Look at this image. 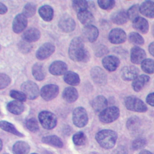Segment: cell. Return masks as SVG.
Instances as JSON below:
<instances>
[{
    "label": "cell",
    "mask_w": 154,
    "mask_h": 154,
    "mask_svg": "<svg viewBox=\"0 0 154 154\" xmlns=\"http://www.w3.org/2000/svg\"><path fill=\"white\" fill-rule=\"evenodd\" d=\"M69 58L74 61H84L87 58V53L84 47L82 39L76 37L73 38L69 48Z\"/></svg>",
    "instance_id": "1"
},
{
    "label": "cell",
    "mask_w": 154,
    "mask_h": 154,
    "mask_svg": "<svg viewBox=\"0 0 154 154\" xmlns=\"http://www.w3.org/2000/svg\"><path fill=\"white\" fill-rule=\"evenodd\" d=\"M95 138L101 147L109 149L114 146L117 139V134L114 131L103 129L96 134Z\"/></svg>",
    "instance_id": "2"
},
{
    "label": "cell",
    "mask_w": 154,
    "mask_h": 154,
    "mask_svg": "<svg viewBox=\"0 0 154 154\" xmlns=\"http://www.w3.org/2000/svg\"><path fill=\"white\" fill-rule=\"evenodd\" d=\"M125 105L128 109L132 111L144 112L147 110L146 105L141 100L132 96L125 98Z\"/></svg>",
    "instance_id": "3"
},
{
    "label": "cell",
    "mask_w": 154,
    "mask_h": 154,
    "mask_svg": "<svg viewBox=\"0 0 154 154\" xmlns=\"http://www.w3.org/2000/svg\"><path fill=\"white\" fill-rule=\"evenodd\" d=\"M38 120L41 125L46 129L54 128L57 123V119L55 115L48 111H43L39 113Z\"/></svg>",
    "instance_id": "4"
},
{
    "label": "cell",
    "mask_w": 154,
    "mask_h": 154,
    "mask_svg": "<svg viewBox=\"0 0 154 154\" xmlns=\"http://www.w3.org/2000/svg\"><path fill=\"white\" fill-rule=\"evenodd\" d=\"M22 92L25 95L27 99L34 100L37 98L40 91L38 85L31 81H27L21 85Z\"/></svg>",
    "instance_id": "5"
},
{
    "label": "cell",
    "mask_w": 154,
    "mask_h": 154,
    "mask_svg": "<svg viewBox=\"0 0 154 154\" xmlns=\"http://www.w3.org/2000/svg\"><path fill=\"white\" fill-rule=\"evenodd\" d=\"M120 116L119 109L116 106L106 108L99 114V118L103 123H109L116 120Z\"/></svg>",
    "instance_id": "6"
},
{
    "label": "cell",
    "mask_w": 154,
    "mask_h": 154,
    "mask_svg": "<svg viewBox=\"0 0 154 154\" xmlns=\"http://www.w3.org/2000/svg\"><path fill=\"white\" fill-rule=\"evenodd\" d=\"M72 120L76 126L78 128L84 127L88 120L86 110L82 107L76 108L73 112Z\"/></svg>",
    "instance_id": "7"
},
{
    "label": "cell",
    "mask_w": 154,
    "mask_h": 154,
    "mask_svg": "<svg viewBox=\"0 0 154 154\" xmlns=\"http://www.w3.org/2000/svg\"><path fill=\"white\" fill-rule=\"evenodd\" d=\"M58 86L55 84L45 85L40 90V95L46 101H49L55 98L58 94Z\"/></svg>",
    "instance_id": "8"
},
{
    "label": "cell",
    "mask_w": 154,
    "mask_h": 154,
    "mask_svg": "<svg viewBox=\"0 0 154 154\" xmlns=\"http://www.w3.org/2000/svg\"><path fill=\"white\" fill-rule=\"evenodd\" d=\"M90 76L93 81L99 85H103L107 82L106 74L100 67H93L90 70Z\"/></svg>",
    "instance_id": "9"
},
{
    "label": "cell",
    "mask_w": 154,
    "mask_h": 154,
    "mask_svg": "<svg viewBox=\"0 0 154 154\" xmlns=\"http://www.w3.org/2000/svg\"><path fill=\"white\" fill-rule=\"evenodd\" d=\"M58 25L62 31L68 33L75 29L76 23L72 17L69 15H64L60 18Z\"/></svg>",
    "instance_id": "10"
},
{
    "label": "cell",
    "mask_w": 154,
    "mask_h": 154,
    "mask_svg": "<svg viewBox=\"0 0 154 154\" xmlns=\"http://www.w3.org/2000/svg\"><path fill=\"white\" fill-rule=\"evenodd\" d=\"M55 46L51 43H45L37 51L35 56L39 60H43L49 57L55 51Z\"/></svg>",
    "instance_id": "11"
},
{
    "label": "cell",
    "mask_w": 154,
    "mask_h": 154,
    "mask_svg": "<svg viewBox=\"0 0 154 154\" xmlns=\"http://www.w3.org/2000/svg\"><path fill=\"white\" fill-rule=\"evenodd\" d=\"M108 39L112 44H121L125 42L126 34L125 32L120 28H114L109 32Z\"/></svg>",
    "instance_id": "12"
},
{
    "label": "cell",
    "mask_w": 154,
    "mask_h": 154,
    "mask_svg": "<svg viewBox=\"0 0 154 154\" xmlns=\"http://www.w3.org/2000/svg\"><path fill=\"white\" fill-rule=\"evenodd\" d=\"M27 24L28 20L26 17L23 14H19L13 19L12 25L13 31L16 34H19L25 29Z\"/></svg>",
    "instance_id": "13"
},
{
    "label": "cell",
    "mask_w": 154,
    "mask_h": 154,
    "mask_svg": "<svg viewBox=\"0 0 154 154\" xmlns=\"http://www.w3.org/2000/svg\"><path fill=\"white\" fill-rule=\"evenodd\" d=\"M67 65L62 61H54L49 67V71L51 74L56 76L65 75L67 72Z\"/></svg>",
    "instance_id": "14"
},
{
    "label": "cell",
    "mask_w": 154,
    "mask_h": 154,
    "mask_svg": "<svg viewBox=\"0 0 154 154\" xmlns=\"http://www.w3.org/2000/svg\"><path fill=\"white\" fill-rule=\"evenodd\" d=\"M82 34L84 38L90 43L94 42L99 35L98 29L93 25L85 26L82 30Z\"/></svg>",
    "instance_id": "15"
},
{
    "label": "cell",
    "mask_w": 154,
    "mask_h": 154,
    "mask_svg": "<svg viewBox=\"0 0 154 154\" xmlns=\"http://www.w3.org/2000/svg\"><path fill=\"white\" fill-rule=\"evenodd\" d=\"M138 73L139 70L136 67L128 66L122 68L120 75L122 78L125 81H133L138 76Z\"/></svg>",
    "instance_id": "16"
},
{
    "label": "cell",
    "mask_w": 154,
    "mask_h": 154,
    "mask_svg": "<svg viewBox=\"0 0 154 154\" xmlns=\"http://www.w3.org/2000/svg\"><path fill=\"white\" fill-rule=\"evenodd\" d=\"M102 65L104 68L109 72L115 71L120 64L119 59L114 55L105 57L102 61Z\"/></svg>",
    "instance_id": "17"
},
{
    "label": "cell",
    "mask_w": 154,
    "mask_h": 154,
    "mask_svg": "<svg viewBox=\"0 0 154 154\" xmlns=\"http://www.w3.org/2000/svg\"><path fill=\"white\" fill-rule=\"evenodd\" d=\"M146 54L145 51L138 46L133 47L131 50V61L135 64H139L145 60Z\"/></svg>",
    "instance_id": "18"
},
{
    "label": "cell",
    "mask_w": 154,
    "mask_h": 154,
    "mask_svg": "<svg viewBox=\"0 0 154 154\" xmlns=\"http://www.w3.org/2000/svg\"><path fill=\"white\" fill-rule=\"evenodd\" d=\"M91 105L95 112L100 114L107 108L108 101L104 96H98L92 100Z\"/></svg>",
    "instance_id": "19"
},
{
    "label": "cell",
    "mask_w": 154,
    "mask_h": 154,
    "mask_svg": "<svg viewBox=\"0 0 154 154\" xmlns=\"http://www.w3.org/2000/svg\"><path fill=\"white\" fill-rule=\"evenodd\" d=\"M62 97L66 102L72 103L77 100L78 97V93L75 88L73 87H68L63 90Z\"/></svg>",
    "instance_id": "20"
},
{
    "label": "cell",
    "mask_w": 154,
    "mask_h": 154,
    "mask_svg": "<svg viewBox=\"0 0 154 154\" xmlns=\"http://www.w3.org/2000/svg\"><path fill=\"white\" fill-rule=\"evenodd\" d=\"M149 79L150 78L147 75H138L135 79L132 81V87L133 90L136 92L140 91L143 89L144 85L149 81Z\"/></svg>",
    "instance_id": "21"
},
{
    "label": "cell",
    "mask_w": 154,
    "mask_h": 154,
    "mask_svg": "<svg viewBox=\"0 0 154 154\" xmlns=\"http://www.w3.org/2000/svg\"><path fill=\"white\" fill-rule=\"evenodd\" d=\"M140 11L144 16L149 17H154V2L146 1L140 6Z\"/></svg>",
    "instance_id": "22"
},
{
    "label": "cell",
    "mask_w": 154,
    "mask_h": 154,
    "mask_svg": "<svg viewBox=\"0 0 154 154\" xmlns=\"http://www.w3.org/2000/svg\"><path fill=\"white\" fill-rule=\"evenodd\" d=\"M22 37L23 40L28 42H34L39 40L40 32L35 28H29L23 32Z\"/></svg>",
    "instance_id": "23"
},
{
    "label": "cell",
    "mask_w": 154,
    "mask_h": 154,
    "mask_svg": "<svg viewBox=\"0 0 154 154\" xmlns=\"http://www.w3.org/2000/svg\"><path fill=\"white\" fill-rule=\"evenodd\" d=\"M132 26L137 31L141 33L146 34L149 30V23L146 19L138 17L132 22Z\"/></svg>",
    "instance_id": "24"
},
{
    "label": "cell",
    "mask_w": 154,
    "mask_h": 154,
    "mask_svg": "<svg viewBox=\"0 0 154 154\" xmlns=\"http://www.w3.org/2000/svg\"><path fill=\"white\" fill-rule=\"evenodd\" d=\"M32 74L34 78L38 81L43 80L46 77V70L41 63H35L32 67Z\"/></svg>",
    "instance_id": "25"
},
{
    "label": "cell",
    "mask_w": 154,
    "mask_h": 154,
    "mask_svg": "<svg viewBox=\"0 0 154 154\" xmlns=\"http://www.w3.org/2000/svg\"><path fill=\"white\" fill-rule=\"evenodd\" d=\"M7 108L10 112L15 115H19L23 112L25 106L22 102L13 100L7 103Z\"/></svg>",
    "instance_id": "26"
},
{
    "label": "cell",
    "mask_w": 154,
    "mask_h": 154,
    "mask_svg": "<svg viewBox=\"0 0 154 154\" xmlns=\"http://www.w3.org/2000/svg\"><path fill=\"white\" fill-rule=\"evenodd\" d=\"M38 14L43 20L46 22H49L51 21L53 19L54 10L51 6L48 5H45L39 8Z\"/></svg>",
    "instance_id": "27"
},
{
    "label": "cell",
    "mask_w": 154,
    "mask_h": 154,
    "mask_svg": "<svg viewBox=\"0 0 154 154\" xmlns=\"http://www.w3.org/2000/svg\"><path fill=\"white\" fill-rule=\"evenodd\" d=\"M77 17L80 22L85 26L91 25L94 21V18L93 14L88 10H85L78 13Z\"/></svg>",
    "instance_id": "28"
},
{
    "label": "cell",
    "mask_w": 154,
    "mask_h": 154,
    "mask_svg": "<svg viewBox=\"0 0 154 154\" xmlns=\"http://www.w3.org/2000/svg\"><path fill=\"white\" fill-rule=\"evenodd\" d=\"M30 146L25 141H17L13 146V153L14 154H28Z\"/></svg>",
    "instance_id": "29"
},
{
    "label": "cell",
    "mask_w": 154,
    "mask_h": 154,
    "mask_svg": "<svg viewBox=\"0 0 154 154\" xmlns=\"http://www.w3.org/2000/svg\"><path fill=\"white\" fill-rule=\"evenodd\" d=\"M64 82L72 86H76L80 83L79 76L75 72L69 71L67 72L63 77Z\"/></svg>",
    "instance_id": "30"
},
{
    "label": "cell",
    "mask_w": 154,
    "mask_h": 154,
    "mask_svg": "<svg viewBox=\"0 0 154 154\" xmlns=\"http://www.w3.org/2000/svg\"><path fill=\"white\" fill-rule=\"evenodd\" d=\"M42 142L52 146L57 147H62L63 146V143L61 141V140L56 135H48L42 138Z\"/></svg>",
    "instance_id": "31"
},
{
    "label": "cell",
    "mask_w": 154,
    "mask_h": 154,
    "mask_svg": "<svg viewBox=\"0 0 154 154\" xmlns=\"http://www.w3.org/2000/svg\"><path fill=\"white\" fill-rule=\"evenodd\" d=\"M0 127L2 130L7 131L9 133H11L13 135H15L20 137H23V135L22 133H20L19 131H18L17 129L14 127V126L13 124L7 121H4V120L1 121Z\"/></svg>",
    "instance_id": "32"
},
{
    "label": "cell",
    "mask_w": 154,
    "mask_h": 154,
    "mask_svg": "<svg viewBox=\"0 0 154 154\" xmlns=\"http://www.w3.org/2000/svg\"><path fill=\"white\" fill-rule=\"evenodd\" d=\"M141 122L137 117H130L126 122V127L128 129L132 132H137L140 128Z\"/></svg>",
    "instance_id": "33"
},
{
    "label": "cell",
    "mask_w": 154,
    "mask_h": 154,
    "mask_svg": "<svg viewBox=\"0 0 154 154\" xmlns=\"http://www.w3.org/2000/svg\"><path fill=\"white\" fill-rule=\"evenodd\" d=\"M111 19L112 21L116 24L123 25L125 23L128 19L127 13L123 10L117 11L112 15Z\"/></svg>",
    "instance_id": "34"
},
{
    "label": "cell",
    "mask_w": 154,
    "mask_h": 154,
    "mask_svg": "<svg viewBox=\"0 0 154 154\" xmlns=\"http://www.w3.org/2000/svg\"><path fill=\"white\" fill-rule=\"evenodd\" d=\"M72 7L78 13L87 10L88 8V2L83 0H75L72 2Z\"/></svg>",
    "instance_id": "35"
},
{
    "label": "cell",
    "mask_w": 154,
    "mask_h": 154,
    "mask_svg": "<svg viewBox=\"0 0 154 154\" xmlns=\"http://www.w3.org/2000/svg\"><path fill=\"white\" fill-rule=\"evenodd\" d=\"M141 69L147 73H154V60L145 59L141 63Z\"/></svg>",
    "instance_id": "36"
},
{
    "label": "cell",
    "mask_w": 154,
    "mask_h": 154,
    "mask_svg": "<svg viewBox=\"0 0 154 154\" xmlns=\"http://www.w3.org/2000/svg\"><path fill=\"white\" fill-rule=\"evenodd\" d=\"M140 6L138 4H135L131 6L127 11V15L128 19L131 21H134L139 16L140 13Z\"/></svg>",
    "instance_id": "37"
},
{
    "label": "cell",
    "mask_w": 154,
    "mask_h": 154,
    "mask_svg": "<svg viewBox=\"0 0 154 154\" xmlns=\"http://www.w3.org/2000/svg\"><path fill=\"white\" fill-rule=\"evenodd\" d=\"M72 140L75 145L82 146L84 145L87 141V137L84 132H78L73 135Z\"/></svg>",
    "instance_id": "38"
},
{
    "label": "cell",
    "mask_w": 154,
    "mask_h": 154,
    "mask_svg": "<svg viewBox=\"0 0 154 154\" xmlns=\"http://www.w3.org/2000/svg\"><path fill=\"white\" fill-rule=\"evenodd\" d=\"M36 11V5L32 3L29 2L27 3L23 8V14L25 15L26 17H31L33 16Z\"/></svg>",
    "instance_id": "39"
},
{
    "label": "cell",
    "mask_w": 154,
    "mask_h": 154,
    "mask_svg": "<svg viewBox=\"0 0 154 154\" xmlns=\"http://www.w3.org/2000/svg\"><path fill=\"white\" fill-rule=\"evenodd\" d=\"M128 39L131 43L137 45H142L144 42L142 36L135 32H131L128 36Z\"/></svg>",
    "instance_id": "40"
},
{
    "label": "cell",
    "mask_w": 154,
    "mask_h": 154,
    "mask_svg": "<svg viewBox=\"0 0 154 154\" xmlns=\"http://www.w3.org/2000/svg\"><path fill=\"white\" fill-rule=\"evenodd\" d=\"M18 48L19 51L22 54H28L31 51L32 49V45L30 42H28L23 39L19 42Z\"/></svg>",
    "instance_id": "41"
},
{
    "label": "cell",
    "mask_w": 154,
    "mask_h": 154,
    "mask_svg": "<svg viewBox=\"0 0 154 154\" xmlns=\"http://www.w3.org/2000/svg\"><path fill=\"white\" fill-rule=\"evenodd\" d=\"M25 126L28 130L32 132H37L39 129L38 122L34 118H30L26 120L25 122Z\"/></svg>",
    "instance_id": "42"
},
{
    "label": "cell",
    "mask_w": 154,
    "mask_h": 154,
    "mask_svg": "<svg viewBox=\"0 0 154 154\" xmlns=\"http://www.w3.org/2000/svg\"><path fill=\"white\" fill-rule=\"evenodd\" d=\"M97 4L100 8L109 10L114 8L116 2L113 0H99L97 1Z\"/></svg>",
    "instance_id": "43"
},
{
    "label": "cell",
    "mask_w": 154,
    "mask_h": 154,
    "mask_svg": "<svg viewBox=\"0 0 154 154\" xmlns=\"http://www.w3.org/2000/svg\"><path fill=\"white\" fill-rule=\"evenodd\" d=\"M9 94L12 98L14 99L17 101L23 102H25L26 100V97L25 96V95L22 92H20L17 90H11Z\"/></svg>",
    "instance_id": "44"
},
{
    "label": "cell",
    "mask_w": 154,
    "mask_h": 154,
    "mask_svg": "<svg viewBox=\"0 0 154 154\" xmlns=\"http://www.w3.org/2000/svg\"><path fill=\"white\" fill-rule=\"evenodd\" d=\"M11 83V79L7 75L1 73H0V89L2 90L6 88Z\"/></svg>",
    "instance_id": "45"
},
{
    "label": "cell",
    "mask_w": 154,
    "mask_h": 154,
    "mask_svg": "<svg viewBox=\"0 0 154 154\" xmlns=\"http://www.w3.org/2000/svg\"><path fill=\"white\" fill-rule=\"evenodd\" d=\"M108 52L109 50L107 47L103 45H98L94 49V54L97 57H101L108 54Z\"/></svg>",
    "instance_id": "46"
},
{
    "label": "cell",
    "mask_w": 154,
    "mask_h": 154,
    "mask_svg": "<svg viewBox=\"0 0 154 154\" xmlns=\"http://www.w3.org/2000/svg\"><path fill=\"white\" fill-rule=\"evenodd\" d=\"M146 144V141L143 138H138L132 142V148L135 150H138L143 148Z\"/></svg>",
    "instance_id": "47"
},
{
    "label": "cell",
    "mask_w": 154,
    "mask_h": 154,
    "mask_svg": "<svg viewBox=\"0 0 154 154\" xmlns=\"http://www.w3.org/2000/svg\"><path fill=\"white\" fill-rule=\"evenodd\" d=\"M112 154H128V150L125 146H120L114 150Z\"/></svg>",
    "instance_id": "48"
},
{
    "label": "cell",
    "mask_w": 154,
    "mask_h": 154,
    "mask_svg": "<svg viewBox=\"0 0 154 154\" xmlns=\"http://www.w3.org/2000/svg\"><path fill=\"white\" fill-rule=\"evenodd\" d=\"M146 102L149 105L154 106V93H150L147 95L146 97Z\"/></svg>",
    "instance_id": "49"
},
{
    "label": "cell",
    "mask_w": 154,
    "mask_h": 154,
    "mask_svg": "<svg viewBox=\"0 0 154 154\" xmlns=\"http://www.w3.org/2000/svg\"><path fill=\"white\" fill-rule=\"evenodd\" d=\"M7 10H8L7 7L2 2H0V14H4L6 13Z\"/></svg>",
    "instance_id": "50"
},
{
    "label": "cell",
    "mask_w": 154,
    "mask_h": 154,
    "mask_svg": "<svg viewBox=\"0 0 154 154\" xmlns=\"http://www.w3.org/2000/svg\"><path fill=\"white\" fill-rule=\"evenodd\" d=\"M149 51L150 54L154 57V42L151 43L149 46Z\"/></svg>",
    "instance_id": "51"
},
{
    "label": "cell",
    "mask_w": 154,
    "mask_h": 154,
    "mask_svg": "<svg viewBox=\"0 0 154 154\" xmlns=\"http://www.w3.org/2000/svg\"><path fill=\"white\" fill-rule=\"evenodd\" d=\"M139 154H153L152 153H151L150 152L148 151V150H143L141 151Z\"/></svg>",
    "instance_id": "52"
},
{
    "label": "cell",
    "mask_w": 154,
    "mask_h": 154,
    "mask_svg": "<svg viewBox=\"0 0 154 154\" xmlns=\"http://www.w3.org/2000/svg\"><path fill=\"white\" fill-rule=\"evenodd\" d=\"M0 142H1V150H1V149H2V140H0Z\"/></svg>",
    "instance_id": "53"
},
{
    "label": "cell",
    "mask_w": 154,
    "mask_h": 154,
    "mask_svg": "<svg viewBox=\"0 0 154 154\" xmlns=\"http://www.w3.org/2000/svg\"><path fill=\"white\" fill-rule=\"evenodd\" d=\"M152 34L154 36V25L153 26V28H152Z\"/></svg>",
    "instance_id": "54"
},
{
    "label": "cell",
    "mask_w": 154,
    "mask_h": 154,
    "mask_svg": "<svg viewBox=\"0 0 154 154\" xmlns=\"http://www.w3.org/2000/svg\"><path fill=\"white\" fill-rule=\"evenodd\" d=\"M31 154H37V153H31Z\"/></svg>",
    "instance_id": "55"
}]
</instances>
